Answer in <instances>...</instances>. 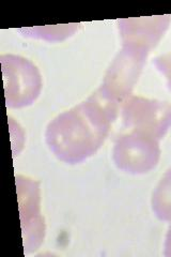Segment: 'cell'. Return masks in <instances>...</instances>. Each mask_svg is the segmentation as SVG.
Wrapping results in <instances>:
<instances>
[{
  "mask_svg": "<svg viewBox=\"0 0 171 257\" xmlns=\"http://www.w3.org/2000/svg\"><path fill=\"white\" fill-rule=\"evenodd\" d=\"M156 64L162 73L167 76L169 87L171 88V54L157 58Z\"/></svg>",
  "mask_w": 171,
  "mask_h": 257,
  "instance_id": "4",
  "label": "cell"
},
{
  "mask_svg": "<svg viewBox=\"0 0 171 257\" xmlns=\"http://www.w3.org/2000/svg\"><path fill=\"white\" fill-rule=\"evenodd\" d=\"M123 118L135 131L159 140L171 125V105L166 102L131 98L123 106Z\"/></svg>",
  "mask_w": 171,
  "mask_h": 257,
  "instance_id": "1",
  "label": "cell"
},
{
  "mask_svg": "<svg viewBox=\"0 0 171 257\" xmlns=\"http://www.w3.org/2000/svg\"><path fill=\"white\" fill-rule=\"evenodd\" d=\"M155 208L162 219H171V171L166 175V178L160 182V186L155 194Z\"/></svg>",
  "mask_w": 171,
  "mask_h": 257,
  "instance_id": "3",
  "label": "cell"
},
{
  "mask_svg": "<svg viewBox=\"0 0 171 257\" xmlns=\"http://www.w3.org/2000/svg\"><path fill=\"white\" fill-rule=\"evenodd\" d=\"M159 150L156 140L150 135L134 131L122 136L116 144L117 164L131 173H144L156 164Z\"/></svg>",
  "mask_w": 171,
  "mask_h": 257,
  "instance_id": "2",
  "label": "cell"
}]
</instances>
